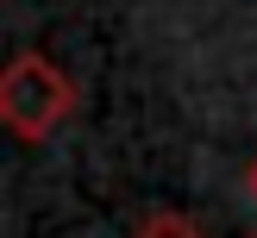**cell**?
Here are the masks:
<instances>
[{
    "instance_id": "obj_1",
    "label": "cell",
    "mask_w": 257,
    "mask_h": 238,
    "mask_svg": "<svg viewBox=\"0 0 257 238\" xmlns=\"http://www.w3.org/2000/svg\"><path fill=\"white\" fill-rule=\"evenodd\" d=\"M75 107V82L38 50H19L0 75V119L13 125V138H44L50 125H63Z\"/></svg>"
},
{
    "instance_id": "obj_2",
    "label": "cell",
    "mask_w": 257,
    "mask_h": 238,
    "mask_svg": "<svg viewBox=\"0 0 257 238\" xmlns=\"http://www.w3.org/2000/svg\"><path fill=\"white\" fill-rule=\"evenodd\" d=\"M132 238H201V232H195L188 219H176V213H157V219H145Z\"/></svg>"
},
{
    "instance_id": "obj_3",
    "label": "cell",
    "mask_w": 257,
    "mask_h": 238,
    "mask_svg": "<svg viewBox=\"0 0 257 238\" xmlns=\"http://www.w3.org/2000/svg\"><path fill=\"white\" fill-rule=\"evenodd\" d=\"M245 188H251V200H257V163H251V169H245Z\"/></svg>"
}]
</instances>
